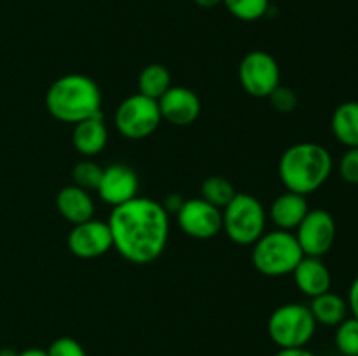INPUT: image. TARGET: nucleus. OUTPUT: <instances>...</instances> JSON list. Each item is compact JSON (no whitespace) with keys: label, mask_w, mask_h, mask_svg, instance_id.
I'll list each match as a JSON object with an SVG mask.
<instances>
[{"label":"nucleus","mask_w":358,"mask_h":356,"mask_svg":"<svg viewBox=\"0 0 358 356\" xmlns=\"http://www.w3.org/2000/svg\"><path fill=\"white\" fill-rule=\"evenodd\" d=\"M317 327L310 306L289 302L271 313L268 320V335L278 349L306 348L315 337Z\"/></svg>","instance_id":"nucleus-6"},{"label":"nucleus","mask_w":358,"mask_h":356,"mask_svg":"<svg viewBox=\"0 0 358 356\" xmlns=\"http://www.w3.org/2000/svg\"><path fill=\"white\" fill-rule=\"evenodd\" d=\"M184 201L185 199H182L178 194H170L164 198V201L161 202V205H163V208L166 209V213L170 215V213H177L178 209L182 208V205H184Z\"/></svg>","instance_id":"nucleus-29"},{"label":"nucleus","mask_w":358,"mask_h":356,"mask_svg":"<svg viewBox=\"0 0 358 356\" xmlns=\"http://www.w3.org/2000/svg\"><path fill=\"white\" fill-rule=\"evenodd\" d=\"M275 356H317L306 348H296V349H278Z\"/></svg>","instance_id":"nucleus-30"},{"label":"nucleus","mask_w":358,"mask_h":356,"mask_svg":"<svg viewBox=\"0 0 358 356\" xmlns=\"http://www.w3.org/2000/svg\"><path fill=\"white\" fill-rule=\"evenodd\" d=\"M112 248L136 265L152 264L161 257L170 237V215L159 201L133 198L114 206L108 216Z\"/></svg>","instance_id":"nucleus-1"},{"label":"nucleus","mask_w":358,"mask_h":356,"mask_svg":"<svg viewBox=\"0 0 358 356\" xmlns=\"http://www.w3.org/2000/svg\"><path fill=\"white\" fill-rule=\"evenodd\" d=\"M308 212H310V206H308L306 195L287 191L271 202L268 218L275 223L276 229L290 230L292 232L303 222Z\"/></svg>","instance_id":"nucleus-16"},{"label":"nucleus","mask_w":358,"mask_h":356,"mask_svg":"<svg viewBox=\"0 0 358 356\" xmlns=\"http://www.w3.org/2000/svg\"><path fill=\"white\" fill-rule=\"evenodd\" d=\"M339 175L346 184L358 185V147H352L339 161Z\"/></svg>","instance_id":"nucleus-27"},{"label":"nucleus","mask_w":358,"mask_h":356,"mask_svg":"<svg viewBox=\"0 0 358 356\" xmlns=\"http://www.w3.org/2000/svg\"><path fill=\"white\" fill-rule=\"evenodd\" d=\"M292 274L297 290L303 295L310 297V299L331 290L332 276L327 265L322 262V257H308V255H304L292 271Z\"/></svg>","instance_id":"nucleus-14"},{"label":"nucleus","mask_w":358,"mask_h":356,"mask_svg":"<svg viewBox=\"0 0 358 356\" xmlns=\"http://www.w3.org/2000/svg\"><path fill=\"white\" fill-rule=\"evenodd\" d=\"M332 166L334 161L324 145L315 142H301L290 145L282 154L278 175L287 191L310 195L329 180Z\"/></svg>","instance_id":"nucleus-2"},{"label":"nucleus","mask_w":358,"mask_h":356,"mask_svg":"<svg viewBox=\"0 0 358 356\" xmlns=\"http://www.w3.org/2000/svg\"><path fill=\"white\" fill-rule=\"evenodd\" d=\"M45 110L56 121L77 124L101 114V91L91 77L69 73L49 86L45 93Z\"/></svg>","instance_id":"nucleus-3"},{"label":"nucleus","mask_w":358,"mask_h":356,"mask_svg":"<svg viewBox=\"0 0 358 356\" xmlns=\"http://www.w3.org/2000/svg\"><path fill=\"white\" fill-rule=\"evenodd\" d=\"M304 257L296 234L290 230H269L252 244V262L262 276L280 278L292 274L296 265Z\"/></svg>","instance_id":"nucleus-4"},{"label":"nucleus","mask_w":358,"mask_h":356,"mask_svg":"<svg viewBox=\"0 0 358 356\" xmlns=\"http://www.w3.org/2000/svg\"><path fill=\"white\" fill-rule=\"evenodd\" d=\"M56 208L59 215L72 225L87 222L94 216V201L91 194L77 185H66L56 195Z\"/></svg>","instance_id":"nucleus-17"},{"label":"nucleus","mask_w":358,"mask_h":356,"mask_svg":"<svg viewBox=\"0 0 358 356\" xmlns=\"http://www.w3.org/2000/svg\"><path fill=\"white\" fill-rule=\"evenodd\" d=\"M199 7H205V9H210V7H215L219 3H222V0H194Z\"/></svg>","instance_id":"nucleus-32"},{"label":"nucleus","mask_w":358,"mask_h":356,"mask_svg":"<svg viewBox=\"0 0 358 356\" xmlns=\"http://www.w3.org/2000/svg\"><path fill=\"white\" fill-rule=\"evenodd\" d=\"M161 121L157 101L140 93L124 98L114 114L115 128L128 140L149 138L159 128Z\"/></svg>","instance_id":"nucleus-7"},{"label":"nucleus","mask_w":358,"mask_h":356,"mask_svg":"<svg viewBox=\"0 0 358 356\" xmlns=\"http://www.w3.org/2000/svg\"><path fill=\"white\" fill-rule=\"evenodd\" d=\"M310 311L317 325H324V327H338L341 321L348 318L350 313L346 299L331 292V290L322 293V295L313 297L310 304Z\"/></svg>","instance_id":"nucleus-18"},{"label":"nucleus","mask_w":358,"mask_h":356,"mask_svg":"<svg viewBox=\"0 0 358 356\" xmlns=\"http://www.w3.org/2000/svg\"><path fill=\"white\" fill-rule=\"evenodd\" d=\"M238 77L245 93L254 98H268L280 86V65L269 52L252 51L241 59Z\"/></svg>","instance_id":"nucleus-8"},{"label":"nucleus","mask_w":358,"mask_h":356,"mask_svg":"<svg viewBox=\"0 0 358 356\" xmlns=\"http://www.w3.org/2000/svg\"><path fill=\"white\" fill-rule=\"evenodd\" d=\"M161 119L171 126L185 128L198 121L201 114V100L192 89L184 86H171L163 96L157 100Z\"/></svg>","instance_id":"nucleus-12"},{"label":"nucleus","mask_w":358,"mask_h":356,"mask_svg":"<svg viewBox=\"0 0 358 356\" xmlns=\"http://www.w3.org/2000/svg\"><path fill=\"white\" fill-rule=\"evenodd\" d=\"M177 220L182 232L192 239H212L222 230V209L201 198L185 199L177 212Z\"/></svg>","instance_id":"nucleus-10"},{"label":"nucleus","mask_w":358,"mask_h":356,"mask_svg":"<svg viewBox=\"0 0 358 356\" xmlns=\"http://www.w3.org/2000/svg\"><path fill=\"white\" fill-rule=\"evenodd\" d=\"M101 175H103V168L98 166L94 161L84 159V161H79V163L73 166L72 180H73V185L91 192L98 188V185H100V180H101Z\"/></svg>","instance_id":"nucleus-24"},{"label":"nucleus","mask_w":358,"mask_h":356,"mask_svg":"<svg viewBox=\"0 0 358 356\" xmlns=\"http://www.w3.org/2000/svg\"><path fill=\"white\" fill-rule=\"evenodd\" d=\"M171 87L170 70L159 63H150L138 75V93L150 100H159Z\"/></svg>","instance_id":"nucleus-20"},{"label":"nucleus","mask_w":358,"mask_h":356,"mask_svg":"<svg viewBox=\"0 0 358 356\" xmlns=\"http://www.w3.org/2000/svg\"><path fill=\"white\" fill-rule=\"evenodd\" d=\"M346 302H348L350 313L353 314V318H357L358 320V276L353 279L352 286H350L348 299H346Z\"/></svg>","instance_id":"nucleus-28"},{"label":"nucleus","mask_w":358,"mask_h":356,"mask_svg":"<svg viewBox=\"0 0 358 356\" xmlns=\"http://www.w3.org/2000/svg\"><path fill=\"white\" fill-rule=\"evenodd\" d=\"M336 220L327 209H310L296 229V239L308 257H322L336 241Z\"/></svg>","instance_id":"nucleus-9"},{"label":"nucleus","mask_w":358,"mask_h":356,"mask_svg":"<svg viewBox=\"0 0 358 356\" xmlns=\"http://www.w3.org/2000/svg\"><path fill=\"white\" fill-rule=\"evenodd\" d=\"M0 356H17V353L14 351V349L3 348V349H0Z\"/></svg>","instance_id":"nucleus-33"},{"label":"nucleus","mask_w":358,"mask_h":356,"mask_svg":"<svg viewBox=\"0 0 358 356\" xmlns=\"http://www.w3.org/2000/svg\"><path fill=\"white\" fill-rule=\"evenodd\" d=\"M268 100L269 103H271V107L275 108L276 112H280V114H290V112L296 110L297 103H299L297 94L294 93V89L282 86V84L269 94Z\"/></svg>","instance_id":"nucleus-25"},{"label":"nucleus","mask_w":358,"mask_h":356,"mask_svg":"<svg viewBox=\"0 0 358 356\" xmlns=\"http://www.w3.org/2000/svg\"><path fill=\"white\" fill-rule=\"evenodd\" d=\"M69 250L79 258H96L112 248V236L108 223L91 218L72 227L66 237Z\"/></svg>","instance_id":"nucleus-11"},{"label":"nucleus","mask_w":358,"mask_h":356,"mask_svg":"<svg viewBox=\"0 0 358 356\" xmlns=\"http://www.w3.org/2000/svg\"><path fill=\"white\" fill-rule=\"evenodd\" d=\"M268 213L264 206L247 192H236L222 209V230L233 243L250 246L266 232Z\"/></svg>","instance_id":"nucleus-5"},{"label":"nucleus","mask_w":358,"mask_h":356,"mask_svg":"<svg viewBox=\"0 0 358 356\" xmlns=\"http://www.w3.org/2000/svg\"><path fill=\"white\" fill-rule=\"evenodd\" d=\"M334 342L343 356H358V320L346 318L336 327Z\"/></svg>","instance_id":"nucleus-23"},{"label":"nucleus","mask_w":358,"mask_h":356,"mask_svg":"<svg viewBox=\"0 0 358 356\" xmlns=\"http://www.w3.org/2000/svg\"><path fill=\"white\" fill-rule=\"evenodd\" d=\"M234 195H236V188L226 177L213 175L201 181V199H205L215 208L224 209Z\"/></svg>","instance_id":"nucleus-21"},{"label":"nucleus","mask_w":358,"mask_h":356,"mask_svg":"<svg viewBox=\"0 0 358 356\" xmlns=\"http://www.w3.org/2000/svg\"><path fill=\"white\" fill-rule=\"evenodd\" d=\"M331 128L336 140L345 147H358V101H345L334 110Z\"/></svg>","instance_id":"nucleus-19"},{"label":"nucleus","mask_w":358,"mask_h":356,"mask_svg":"<svg viewBox=\"0 0 358 356\" xmlns=\"http://www.w3.org/2000/svg\"><path fill=\"white\" fill-rule=\"evenodd\" d=\"M108 142V131L103 115L96 114L73 124L72 143L73 149L86 159L98 156Z\"/></svg>","instance_id":"nucleus-15"},{"label":"nucleus","mask_w":358,"mask_h":356,"mask_svg":"<svg viewBox=\"0 0 358 356\" xmlns=\"http://www.w3.org/2000/svg\"><path fill=\"white\" fill-rule=\"evenodd\" d=\"M48 356H87L86 349L72 337H58L45 349Z\"/></svg>","instance_id":"nucleus-26"},{"label":"nucleus","mask_w":358,"mask_h":356,"mask_svg":"<svg viewBox=\"0 0 358 356\" xmlns=\"http://www.w3.org/2000/svg\"><path fill=\"white\" fill-rule=\"evenodd\" d=\"M138 177L129 166L122 163H114L110 166L103 168L100 185L96 192L103 202L108 206H119L122 202L131 201L138 195Z\"/></svg>","instance_id":"nucleus-13"},{"label":"nucleus","mask_w":358,"mask_h":356,"mask_svg":"<svg viewBox=\"0 0 358 356\" xmlns=\"http://www.w3.org/2000/svg\"><path fill=\"white\" fill-rule=\"evenodd\" d=\"M17 356H48V351L45 349H38V348H28L24 351L17 353Z\"/></svg>","instance_id":"nucleus-31"},{"label":"nucleus","mask_w":358,"mask_h":356,"mask_svg":"<svg viewBox=\"0 0 358 356\" xmlns=\"http://www.w3.org/2000/svg\"><path fill=\"white\" fill-rule=\"evenodd\" d=\"M231 16L240 21H259L269 10V0H222Z\"/></svg>","instance_id":"nucleus-22"}]
</instances>
